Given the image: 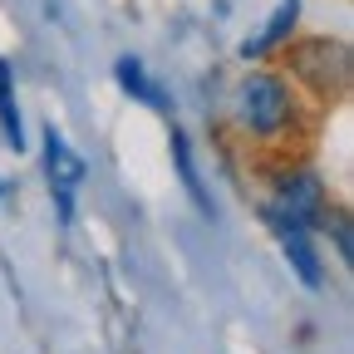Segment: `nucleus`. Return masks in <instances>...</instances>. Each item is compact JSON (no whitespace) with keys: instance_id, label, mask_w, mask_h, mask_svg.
I'll list each match as a JSON object with an SVG mask.
<instances>
[{"instance_id":"nucleus-4","label":"nucleus","mask_w":354,"mask_h":354,"mask_svg":"<svg viewBox=\"0 0 354 354\" xmlns=\"http://www.w3.org/2000/svg\"><path fill=\"white\" fill-rule=\"evenodd\" d=\"M44 177H50V197L59 207V221L69 227L74 221V192L84 187V177H88V162L69 148V138L50 123L44 128Z\"/></svg>"},{"instance_id":"nucleus-3","label":"nucleus","mask_w":354,"mask_h":354,"mask_svg":"<svg viewBox=\"0 0 354 354\" xmlns=\"http://www.w3.org/2000/svg\"><path fill=\"white\" fill-rule=\"evenodd\" d=\"M290 74L315 99H344L349 94V44L344 39H300L290 44Z\"/></svg>"},{"instance_id":"nucleus-10","label":"nucleus","mask_w":354,"mask_h":354,"mask_svg":"<svg viewBox=\"0 0 354 354\" xmlns=\"http://www.w3.org/2000/svg\"><path fill=\"white\" fill-rule=\"evenodd\" d=\"M0 143H6V148H15V153H25V123H20L15 99H6V104H0Z\"/></svg>"},{"instance_id":"nucleus-5","label":"nucleus","mask_w":354,"mask_h":354,"mask_svg":"<svg viewBox=\"0 0 354 354\" xmlns=\"http://www.w3.org/2000/svg\"><path fill=\"white\" fill-rule=\"evenodd\" d=\"M295 20H300V0H281V6L266 15V25H261L251 39H241V59H266V55H276L281 44L295 35Z\"/></svg>"},{"instance_id":"nucleus-12","label":"nucleus","mask_w":354,"mask_h":354,"mask_svg":"<svg viewBox=\"0 0 354 354\" xmlns=\"http://www.w3.org/2000/svg\"><path fill=\"white\" fill-rule=\"evenodd\" d=\"M6 192H10V187H6V183H0V197H6Z\"/></svg>"},{"instance_id":"nucleus-1","label":"nucleus","mask_w":354,"mask_h":354,"mask_svg":"<svg viewBox=\"0 0 354 354\" xmlns=\"http://www.w3.org/2000/svg\"><path fill=\"white\" fill-rule=\"evenodd\" d=\"M232 109H236V123L251 133V138L276 143V138H286V133L295 128V118H300V94H295V84H290L286 74H276V69H251V74L236 84Z\"/></svg>"},{"instance_id":"nucleus-9","label":"nucleus","mask_w":354,"mask_h":354,"mask_svg":"<svg viewBox=\"0 0 354 354\" xmlns=\"http://www.w3.org/2000/svg\"><path fill=\"white\" fill-rule=\"evenodd\" d=\"M320 232L335 241V256H339L344 266H354V227H349V212H344V207H330V212H325Z\"/></svg>"},{"instance_id":"nucleus-11","label":"nucleus","mask_w":354,"mask_h":354,"mask_svg":"<svg viewBox=\"0 0 354 354\" xmlns=\"http://www.w3.org/2000/svg\"><path fill=\"white\" fill-rule=\"evenodd\" d=\"M6 99H15V69H10V59H0V104Z\"/></svg>"},{"instance_id":"nucleus-6","label":"nucleus","mask_w":354,"mask_h":354,"mask_svg":"<svg viewBox=\"0 0 354 354\" xmlns=\"http://www.w3.org/2000/svg\"><path fill=\"white\" fill-rule=\"evenodd\" d=\"M113 79H118V88H123L128 99H138V104H148V109H158V113L172 109V99L162 94V84L143 69L138 55H118V59H113Z\"/></svg>"},{"instance_id":"nucleus-7","label":"nucleus","mask_w":354,"mask_h":354,"mask_svg":"<svg viewBox=\"0 0 354 354\" xmlns=\"http://www.w3.org/2000/svg\"><path fill=\"white\" fill-rule=\"evenodd\" d=\"M281 251H286V266L300 276V286H310V290L325 286V261H320L315 232H281Z\"/></svg>"},{"instance_id":"nucleus-2","label":"nucleus","mask_w":354,"mask_h":354,"mask_svg":"<svg viewBox=\"0 0 354 354\" xmlns=\"http://www.w3.org/2000/svg\"><path fill=\"white\" fill-rule=\"evenodd\" d=\"M330 212V192H325V177L315 167H286L276 177L271 197L261 202V221L281 232H320V221Z\"/></svg>"},{"instance_id":"nucleus-8","label":"nucleus","mask_w":354,"mask_h":354,"mask_svg":"<svg viewBox=\"0 0 354 354\" xmlns=\"http://www.w3.org/2000/svg\"><path fill=\"white\" fill-rule=\"evenodd\" d=\"M172 167H177V183H183V192L192 197V207L202 212V216H212L216 207H212V192L202 187V172H197V158H192V138L183 128H172Z\"/></svg>"}]
</instances>
